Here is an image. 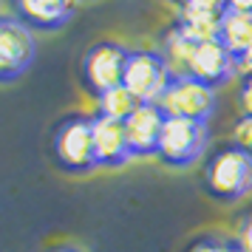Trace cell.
<instances>
[{"label":"cell","instance_id":"6da1fadb","mask_svg":"<svg viewBox=\"0 0 252 252\" xmlns=\"http://www.w3.org/2000/svg\"><path fill=\"white\" fill-rule=\"evenodd\" d=\"M204 190L221 204L241 201L252 190V156L235 145L218 148L204 164Z\"/></svg>","mask_w":252,"mask_h":252},{"label":"cell","instance_id":"7a4b0ae2","mask_svg":"<svg viewBox=\"0 0 252 252\" xmlns=\"http://www.w3.org/2000/svg\"><path fill=\"white\" fill-rule=\"evenodd\" d=\"M170 80L173 74L164 63V57H161V51H150V48L127 51L122 88L133 94V99L139 105H159L161 94L167 91Z\"/></svg>","mask_w":252,"mask_h":252},{"label":"cell","instance_id":"3957f363","mask_svg":"<svg viewBox=\"0 0 252 252\" xmlns=\"http://www.w3.org/2000/svg\"><path fill=\"white\" fill-rule=\"evenodd\" d=\"M207 148V125L204 122H193V119H164L159 136V148H156V159L167 167L184 170L193 167L195 161L204 156Z\"/></svg>","mask_w":252,"mask_h":252},{"label":"cell","instance_id":"277c9868","mask_svg":"<svg viewBox=\"0 0 252 252\" xmlns=\"http://www.w3.org/2000/svg\"><path fill=\"white\" fill-rule=\"evenodd\" d=\"M54 159L60 170L71 176H85L96 167L94 159V133H91V119L88 116H68L63 119L54 133Z\"/></svg>","mask_w":252,"mask_h":252},{"label":"cell","instance_id":"5b68a950","mask_svg":"<svg viewBox=\"0 0 252 252\" xmlns=\"http://www.w3.org/2000/svg\"><path fill=\"white\" fill-rule=\"evenodd\" d=\"M159 108L170 119H193L207 125L216 111V91L193 77H173L167 91L161 94Z\"/></svg>","mask_w":252,"mask_h":252},{"label":"cell","instance_id":"8992f818","mask_svg":"<svg viewBox=\"0 0 252 252\" xmlns=\"http://www.w3.org/2000/svg\"><path fill=\"white\" fill-rule=\"evenodd\" d=\"M37 54L34 32L17 17H0V85L20 80Z\"/></svg>","mask_w":252,"mask_h":252},{"label":"cell","instance_id":"52a82bcc","mask_svg":"<svg viewBox=\"0 0 252 252\" xmlns=\"http://www.w3.org/2000/svg\"><path fill=\"white\" fill-rule=\"evenodd\" d=\"M125 63H127V48L114 43V40H99L88 54L82 57V77L85 85L91 88L96 96H102L111 88L122 85L125 77Z\"/></svg>","mask_w":252,"mask_h":252},{"label":"cell","instance_id":"ba28073f","mask_svg":"<svg viewBox=\"0 0 252 252\" xmlns=\"http://www.w3.org/2000/svg\"><path fill=\"white\" fill-rule=\"evenodd\" d=\"M80 0H12L14 17L32 32H57L71 23Z\"/></svg>","mask_w":252,"mask_h":252},{"label":"cell","instance_id":"9c48e42d","mask_svg":"<svg viewBox=\"0 0 252 252\" xmlns=\"http://www.w3.org/2000/svg\"><path fill=\"white\" fill-rule=\"evenodd\" d=\"M164 119L167 116H164V111L159 105H139L136 111L125 119V136H127V148H130L133 159L156 156Z\"/></svg>","mask_w":252,"mask_h":252},{"label":"cell","instance_id":"30bf717a","mask_svg":"<svg viewBox=\"0 0 252 252\" xmlns=\"http://www.w3.org/2000/svg\"><path fill=\"white\" fill-rule=\"evenodd\" d=\"M91 133H94V159L96 167H122L133 159L127 148L125 136V122H116L108 116H94L91 119Z\"/></svg>","mask_w":252,"mask_h":252},{"label":"cell","instance_id":"8fae6325","mask_svg":"<svg viewBox=\"0 0 252 252\" xmlns=\"http://www.w3.org/2000/svg\"><path fill=\"white\" fill-rule=\"evenodd\" d=\"M232 74H235V60L229 57V51L221 43H201V46H195L187 77L204 82L207 88L216 91L218 85H224Z\"/></svg>","mask_w":252,"mask_h":252},{"label":"cell","instance_id":"7c38bea8","mask_svg":"<svg viewBox=\"0 0 252 252\" xmlns=\"http://www.w3.org/2000/svg\"><path fill=\"white\" fill-rule=\"evenodd\" d=\"M221 14L207 12V9H193V6H182V17H179L176 29L187 40H193L195 46H201V43H218L221 40Z\"/></svg>","mask_w":252,"mask_h":252},{"label":"cell","instance_id":"4fadbf2b","mask_svg":"<svg viewBox=\"0 0 252 252\" xmlns=\"http://www.w3.org/2000/svg\"><path fill=\"white\" fill-rule=\"evenodd\" d=\"M221 46L229 51L232 60H241L252 48V14L227 9L221 14Z\"/></svg>","mask_w":252,"mask_h":252},{"label":"cell","instance_id":"5bb4252c","mask_svg":"<svg viewBox=\"0 0 252 252\" xmlns=\"http://www.w3.org/2000/svg\"><path fill=\"white\" fill-rule=\"evenodd\" d=\"M193 54H195V43L187 40V37L173 26L170 32L164 34V43H161V57L167 63L173 77H187L190 71V63H193Z\"/></svg>","mask_w":252,"mask_h":252},{"label":"cell","instance_id":"9a60e30c","mask_svg":"<svg viewBox=\"0 0 252 252\" xmlns=\"http://www.w3.org/2000/svg\"><path fill=\"white\" fill-rule=\"evenodd\" d=\"M96 105H99V116H108V119H116V122H125L127 116L139 108L133 94L127 88H122V85L105 91L102 96H96Z\"/></svg>","mask_w":252,"mask_h":252},{"label":"cell","instance_id":"2e32d148","mask_svg":"<svg viewBox=\"0 0 252 252\" xmlns=\"http://www.w3.org/2000/svg\"><path fill=\"white\" fill-rule=\"evenodd\" d=\"M184 252H244L238 238H224V235H201L193 244H187Z\"/></svg>","mask_w":252,"mask_h":252},{"label":"cell","instance_id":"e0dca14e","mask_svg":"<svg viewBox=\"0 0 252 252\" xmlns=\"http://www.w3.org/2000/svg\"><path fill=\"white\" fill-rule=\"evenodd\" d=\"M232 145L252 156V116H241L232 130Z\"/></svg>","mask_w":252,"mask_h":252},{"label":"cell","instance_id":"ac0fdd59","mask_svg":"<svg viewBox=\"0 0 252 252\" xmlns=\"http://www.w3.org/2000/svg\"><path fill=\"white\" fill-rule=\"evenodd\" d=\"M182 6H193V9H207V12H227L229 0H182Z\"/></svg>","mask_w":252,"mask_h":252},{"label":"cell","instance_id":"d6986e66","mask_svg":"<svg viewBox=\"0 0 252 252\" xmlns=\"http://www.w3.org/2000/svg\"><path fill=\"white\" fill-rule=\"evenodd\" d=\"M238 108H241V116H252V77L244 80L238 91Z\"/></svg>","mask_w":252,"mask_h":252},{"label":"cell","instance_id":"ffe728a7","mask_svg":"<svg viewBox=\"0 0 252 252\" xmlns=\"http://www.w3.org/2000/svg\"><path fill=\"white\" fill-rule=\"evenodd\" d=\"M238 244H241V250H244V252H252V216L247 218V221H244V227H241Z\"/></svg>","mask_w":252,"mask_h":252},{"label":"cell","instance_id":"44dd1931","mask_svg":"<svg viewBox=\"0 0 252 252\" xmlns=\"http://www.w3.org/2000/svg\"><path fill=\"white\" fill-rule=\"evenodd\" d=\"M235 71H238L244 80H250V77H252V48L241 60H235Z\"/></svg>","mask_w":252,"mask_h":252},{"label":"cell","instance_id":"7402d4cb","mask_svg":"<svg viewBox=\"0 0 252 252\" xmlns=\"http://www.w3.org/2000/svg\"><path fill=\"white\" fill-rule=\"evenodd\" d=\"M229 9H235V12H247V14H252V0H229Z\"/></svg>","mask_w":252,"mask_h":252},{"label":"cell","instance_id":"603a6c76","mask_svg":"<svg viewBox=\"0 0 252 252\" xmlns=\"http://www.w3.org/2000/svg\"><path fill=\"white\" fill-rule=\"evenodd\" d=\"M54 252H80L77 247H60V250H54Z\"/></svg>","mask_w":252,"mask_h":252},{"label":"cell","instance_id":"cb8c5ba5","mask_svg":"<svg viewBox=\"0 0 252 252\" xmlns=\"http://www.w3.org/2000/svg\"><path fill=\"white\" fill-rule=\"evenodd\" d=\"M179 3H182V0H179Z\"/></svg>","mask_w":252,"mask_h":252}]
</instances>
